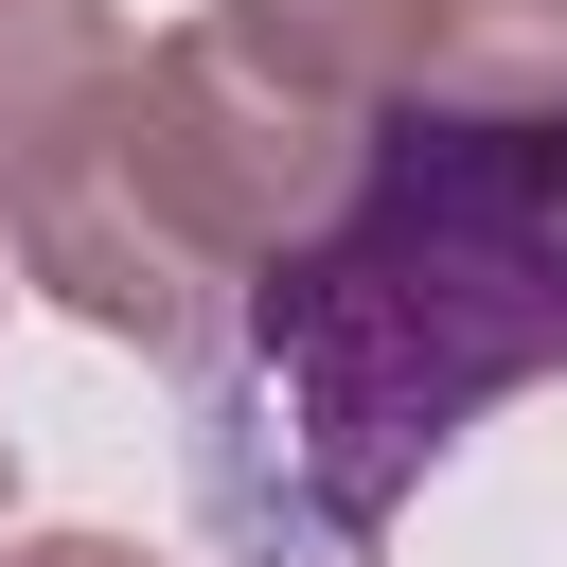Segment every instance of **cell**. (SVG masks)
Instances as JSON below:
<instances>
[{
  "label": "cell",
  "mask_w": 567,
  "mask_h": 567,
  "mask_svg": "<svg viewBox=\"0 0 567 567\" xmlns=\"http://www.w3.org/2000/svg\"><path fill=\"white\" fill-rule=\"evenodd\" d=\"M514 390H567V89L390 106L337 213L248 266V301L177 372L195 514L248 567H372Z\"/></svg>",
  "instance_id": "6da1fadb"
},
{
  "label": "cell",
  "mask_w": 567,
  "mask_h": 567,
  "mask_svg": "<svg viewBox=\"0 0 567 567\" xmlns=\"http://www.w3.org/2000/svg\"><path fill=\"white\" fill-rule=\"evenodd\" d=\"M354 142H372V124L319 106V89H284L230 18H177V35L124 53V106H106L53 177L0 195V248H18V284H35L53 319L195 372L213 319L248 301V266H284V248L337 213Z\"/></svg>",
  "instance_id": "7a4b0ae2"
},
{
  "label": "cell",
  "mask_w": 567,
  "mask_h": 567,
  "mask_svg": "<svg viewBox=\"0 0 567 567\" xmlns=\"http://www.w3.org/2000/svg\"><path fill=\"white\" fill-rule=\"evenodd\" d=\"M284 89L390 124V106H549L567 0H213Z\"/></svg>",
  "instance_id": "3957f363"
},
{
  "label": "cell",
  "mask_w": 567,
  "mask_h": 567,
  "mask_svg": "<svg viewBox=\"0 0 567 567\" xmlns=\"http://www.w3.org/2000/svg\"><path fill=\"white\" fill-rule=\"evenodd\" d=\"M124 0H0V195L53 177L106 106H124Z\"/></svg>",
  "instance_id": "277c9868"
},
{
  "label": "cell",
  "mask_w": 567,
  "mask_h": 567,
  "mask_svg": "<svg viewBox=\"0 0 567 567\" xmlns=\"http://www.w3.org/2000/svg\"><path fill=\"white\" fill-rule=\"evenodd\" d=\"M0 567H159L142 532H0Z\"/></svg>",
  "instance_id": "5b68a950"
},
{
  "label": "cell",
  "mask_w": 567,
  "mask_h": 567,
  "mask_svg": "<svg viewBox=\"0 0 567 567\" xmlns=\"http://www.w3.org/2000/svg\"><path fill=\"white\" fill-rule=\"evenodd\" d=\"M0 514H18V443H0Z\"/></svg>",
  "instance_id": "8992f818"
},
{
  "label": "cell",
  "mask_w": 567,
  "mask_h": 567,
  "mask_svg": "<svg viewBox=\"0 0 567 567\" xmlns=\"http://www.w3.org/2000/svg\"><path fill=\"white\" fill-rule=\"evenodd\" d=\"M0 301H18V248H0Z\"/></svg>",
  "instance_id": "52a82bcc"
}]
</instances>
